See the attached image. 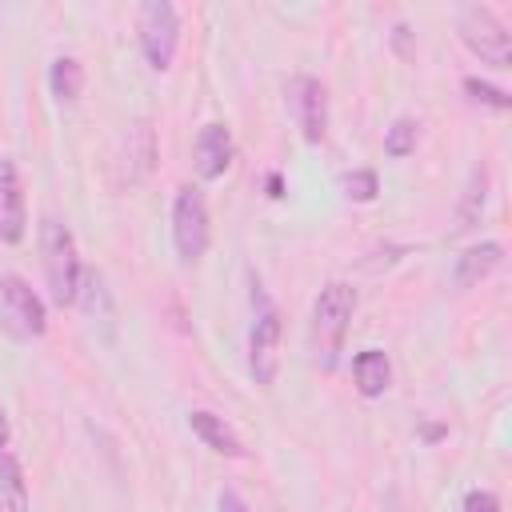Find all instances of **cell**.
Listing matches in <instances>:
<instances>
[{"label": "cell", "mask_w": 512, "mask_h": 512, "mask_svg": "<svg viewBox=\"0 0 512 512\" xmlns=\"http://www.w3.org/2000/svg\"><path fill=\"white\" fill-rule=\"evenodd\" d=\"M352 316H356V288L348 280H332L316 292L312 316H308V352L324 372H332L340 364Z\"/></svg>", "instance_id": "1"}, {"label": "cell", "mask_w": 512, "mask_h": 512, "mask_svg": "<svg viewBox=\"0 0 512 512\" xmlns=\"http://www.w3.org/2000/svg\"><path fill=\"white\" fill-rule=\"evenodd\" d=\"M40 252H44V276H48V292L52 300L76 304L80 300V284H84V268H80V252H76V236L64 220L44 216L40 220Z\"/></svg>", "instance_id": "2"}, {"label": "cell", "mask_w": 512, "mask_h": 512, "mask_svg": "<svg viewBox=\"0 0 512 512\" xmlns=\"http://www.w3.org/2000/svg\"><path fill=\"white\" fill-rule=\"evenodd\" d=\"M280 308L272 304V296L252 284V328H248V372L256 384H272L276 368H280Z\"/></svg>", "instance_id": "3"}, {"label": "cell", "mask_w": 512, "mask_h": 512, "mask_svg": "<svg viewBox=\"0 0 512 512\" xmlns=\"http://www.w3.org/2000/svg\"><path fill=\"white\" fill-rule=\"evenodd\" d=\"M456 32L472 56H480L492 68H512V36L504 20L488 4H464L456 12Z\"/></svg>", "instance_id": "4"}, {"label": "cell", "mask_w": 512, "mask_h": 512, "mask_svg": "<svg viewBox=\"0 0 512 512\" xmlns=\"http://www.w3.org/2000/svg\"><path fill=\"white\" fill-rule=\"evenodd\" d=\"M208 240H212V220H208L204 192L196 184H184L176 192V200H172V244H176L180 264L204 260Z\"/></svg>", "instance_id": "5"}, {"label": "cell", "mask_w": 512, "mask_h": 512, "mask_svg": "<svg viewBox=\"0 0 512 512\" xmlns=\"http://www.w3.org/2000/svg\"><path fill=\"white\" fill-rule=\"evenodd\" d=\"M0 328L12 332L16 340H36L48 328L44 300L32 292V284L16 272L0 276Z\"/></svg>", "instance_id": "6"}, {"label": "cell", "mask_w": 512, "mask_h": 512, "mask_svg": "<svg viewBox=\"0 0 512 512\" xmlns=\"http://www.w3.org/2000/svg\"><path fill=\"white\" fill-rule=\"evenodd\" d=\"M140 52L148 60V68L156 72H168L172 60H176V44H180V16L168 0H148L140 4Z\"/></svg>", "instance_id": "7"}, {"label": "cell", "mask_w": 512, "mask_h": 512, "mask_svg": "<svg viewBox=\"0 0 512 512\" xmlns=\"http://www.w3.org/2000/svg\"><path fill=\"white\" fill-rule=\"evenodd\" d=\"M284 104L292 112V124L308 144H320L328 132V92L316 76H292L284 84Z\"/></svg>", "instance_id": "8"}, {"label": "cell", "mask_w": 512, "mask_h": 512, "mask_svg": "<svg viewBox=\"0 0 512 512\" xmlns=\"http://www.w3.org/2000/svg\"><path fill=\"white\" fill-rule=\"evenodd\" d=\"M232 156H236V144H232V132L228 124L212 120L196 132V144H192V164H196V176L200 180H220L228 168H232Z\"/></svg>", "instance_id": "9"}, {"label": "cell", "mask_w": 512, "mask_h": 512, "mask_svg": "<svg viewBox=\"0 0 512 512\" xmlns=\"http://www.w3.org/2000/svg\"><path fill=\"white\" fill-rule=\"evenodd\" d=\"M24 228H28V212H24L20 176H16V164L0 156V240L4 244H20Z\"/></svg>", "instance_id": "10"}, {"label": "cell", "mask_w": 512, "mask_h": 512, "mask_svg": "<svg viewBox=\"0 0 512 512\" xmlns=\"http://www.w3.org/2000/svg\"><path fill=\"white\" fill-rule=\"evenodd\" d=\"M188 428H192V436H200V444L212 448L216 456H228V460H240V456H244V440L236 436V428H232L224 416H216V412H208V408H196V412H188Z\"/></svg>", "instance_id": "11"}, {"label": "cell", "mask_w": 512, "mask_h": 512, "mask_svg": "<svg viewBox=\"0 0 512 512\" xmlns=\"http://www.w3.org/2000/svg\"><path fill=\"white\" fill-rule=\"evenodd\" d=\"M500 260H504V244H500V240L472 244V248H464V252L456 256V264H452V284H456V288H472V284H480L488 272H496Z\"/></svg>", "instance_id": "12"}, {"label": "cell", "mask_w": 512, "mask_h": 512, "mask_svg": "<svg viewBox=\"0 0 512 512\" xmlns=\"http://www.w3.org/2000/svg\"><path fill=\"white\" fill-rule=\"evenodd\" d=\"M352 380H356V392H360V396H368V400L384 396L388 384H392V360H388V352H384V348H364V352H356V356H352Z\"/></svg>", "instance_id": "13"}, {"label": "cell", "mask_w": 512, "mask_h": 512, "mask_svg": "<svg viewBox=\"0 0 512 512\" xmlns=\"http://www.w3.org/2000/svg\"><path fill=\"white\" fill-rule=\"evenodd\" d=\"M484 200H488V172H484V164H476V168L468 172L464 196H460V204H456V224H452V232L476 228V224H480V212H484Z\"/></svg>", "instance_id": "14"}, {"label": "cell", "mask_w": 512, "mask_h": 512, "mask_svg": "<svg viewBox=\"0 0 512 512\" xmlns=\"http://www.w3.org/2000/svg\"><path fill=\"white\" fill-rule=\"evenodd\" d=\"M48 88H52L56 100L72 104L84 92V68H80V60L76 56H56L52 68H48Z\"/></svg>", "instance_id": "15"}, {"label": "cell", "mask_w": 512, "mask_h": 512, "mask_svg": "<svg viewBox=\"0 0 512 512\" xmlns=\"http://www.w3.org/2000/svg\"><path fill=\"white\" fill-rule=\"evenodd\" d=\"M416 136H420V124L412 116H396L388 124V132H384V152L392 160H404L408 152H416Z\"/></svg>", "instance_id": "16"}, {"label": "cell", "mask_w": 512, "mask_h": 512, "mask_svg": "<svg viewBox=\"0 0 512 512\" xmlns=\"http://www.w3.org/2000/svg\"><path fill=\"white\" fill-rule=\"evenodd\" d=\"M340 188H344V196H348V200L368 204V200H376L380 180H376V172H372V168H356V172H344V176H340Z\"/></svg>", "instance_id": "17"}, {"label": "cell", "mask_w": 512, "mask_h": 512, "mask_svg": "<svg viewBox=\"0 0 512 512\" xmlns=\"http://www.w3.org/2000/svg\"><path fill=\"white\" fill-rule=\"evenodd\" d=\"M464 92H468V100H476V104H488V108H496V112H508V92H500V88H492L488 80H476V76H468L464 80Z\"/></svg>", "instance_id": "18"}, {"label": "cell", "mask_w": 512, "mask_h": 512, "mask_svg": "<svg viewBox=\"0 0 512 512\" xmlns=\"http://www.w3.org/2000/svg\"><path fill=\"white\" fill-rule=\"evenodd\" d=\"M460 512H500V496L488 492V488H472V492L464 496V508H460Z\"/></svg>", "instance_id": "19"}, {"label": "cell", "mask_w": 512, "mask_h": 512, "mask_svg": "<svg viewBox=\"0 0 512 512\" xmlns=\"http://www.w3.org/2000/svg\"><path fill=\"white\" fill-rule=\"evenodd\" d=\"M216 512H248V504H244V496H240V492L224 488V492H220V500H216Z\"/></svg>", "instance_id": "20"}, {"label": "cell", "mask_w": 512, "mask_h": 512, "mask_svg": "<svg viewBox=\"0 0 512 512\" xmlns=\"http://www.w3.org/2000/svg\"><path fill=\"white\" fill-rule=\"evenodd\" d=\"M0 456H8V412L0 404Z\"/></svg>", "instance_id": "21"}, {"label": "cell", "mask_w": 512, "mask_h": 512, "mask_svg": "<svg viewBox=\"0 0 512 512\" xmlns=\"http://www.w3.org/2000/svg\"><path fill=\"white\" fill-rule=\"evenodd\" d=\"M392 44H396L400 52H408V28H404V24H396V32H392Z\"/></svg>", "instance_id": "22"}, {"label": "cell", "mask_w": 512, "mask_h": 512, "mask_svg": "<svg viewBox=\"0 0 512 512\" xmlns=\"http://www.w3.org/2000/svg\"><path fill=\"white\" fill-rule=\"evenodd\" d=\"M268 196H272V200H280V196H284V192H280V176H276V172L268 176Z\"/></svg>", "instance_id": "23"}]
</instances>
